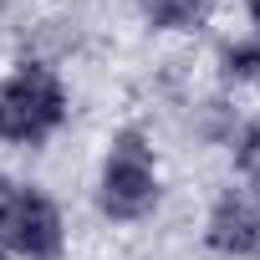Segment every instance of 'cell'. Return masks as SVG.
I'll return each instance as SVG.
<instances>
[{
  "instance_id": "5b68a950",
  "label": "cell",
  "mask_w": 260,
  "mask_h": 260,
  "mask_svg": "<svg viewBox=\"0 0 260 260\" xmlns=\"http://www.w3.org/2000/svg\"><path fill=\"white\" fill-rule=\"evenodd\" d=\"M143 11L158 31H194L209 11V0H143Z\"/></svg>"
},
{
  "instance_id": "52a82bcc",
  "label": "cell",
  "mask_w": 260,
  "mask_h": 260,
  "mask_svg": "<svg viewBox=\"0 0 260 260\" xmlns=\"http://www.w3.org/2000/svg\"><path fill=\"white\" fill-rule=\"evenodd\" d=\"M235 164H240V174H245L250 184H260V122H250L245 133H240V143H235Z\"/></svg>"
},
{
  "instance_id": "8992f818",
  "label": "cell",
  "mask_w": 260,
  "mask_h": 260,
  "mask_svg": "<svg viewBox=\"0 0 260 260\" xmlns=\"http://www.w3.org/2000/svg\"><path fill=\"white\" fill-rule=\"evenodd\" d=\"M224 77L230 82H255L260 77V41H235V46H224Z\"/></svg>"
},
{
  "instance_id": "7a4b0ae2",
  "label": "cell",
  "mask_w": 260,
  "mask_h": 260,
  "mask_svg": "<svg viewBox=\"0 0 260 260\" xmlns=\"http://www.w3.org/2000/svg\"><path fill=\"white\" fill-rule=\"evenodd\" d=\"M97 204L107 219H143L158 204V169H153V148L143 143V133H117L107 158H102V184H97Z\"/></svg>"
},
{
  "instance_id": "9c48e42d",
  "label": "cell",
  "mask_w": 260,
  "mask_h": 260,
  "mask_svg": "<svg viewBox=\"0 0 260 260\" xmlns=\"http://www.w3.org/2000/svg\"><path fill=\"white\" fill-rule=\"evenodd\" d=\"M250 21H255V26H260V0H250Z\"/></svg>"
},
{
  "instance_id": "277c9868",
  "label": "cell",
  "mask_w": 260,
  "mask_h": 260,
  "mask_svg": "<svg viewBox=\"0 0 260 260\" xmlns=\"http://www.w3.org/2000/svg\"><path fill=\"white\" fill-rule=\"evenodd\" d=\"M204 245L214 255H230V260L260 255V194H224L209 209Z\"/></svg>"
},
{
  "instance_id": "3957f363",
  "label": "cell",
  "mask_w": 260,
  "mask_h": 260,
  "mask_svg": "<svg viewBox=\"0 0 260 260\" xmlns=\"http://www.w3.org/2000/svg\"><path fill=\"white\" fill-rule=\"evenodd\" d=\"M0 250L11 260H56L61 255V214L46 194L16 189V204L0 224Z\"/></svg>"
},
{
  "instance_id": "6da1fadb",
  "label": "cell",
  "mask_w": 260,
  "mask_h": 260,
  "mask_svg": "<svg viewBox=\"0 0 260 260\" xmlns=\"http://www.w3.org/2000/svg\"><path fill=\"white\" fill-rule=\"evenodd\" d=\"M67 117V87L56 72L26 61L0 82V138L6 143H41Z\"/></svg>"
},
{
  "instance_id": "ba28073f",
  "label": "cell",
  "mask_w": 260,
  "mask_h": 260,
  "mask_svg": "<svg viewBox=\"0 0 260 260\" xmlns=\"http://www.w3.org/2000/svg\"><path fill=\"white\" fill-rule=\"evenodd\" d=\"M11 204H16V184L0 174V224H6V214H11Z\"/></svg>"
}]
</instances>
